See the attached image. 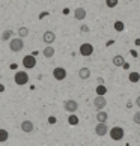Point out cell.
<instances>
[{"label":"cell","mask_w":140,"mask_h":146,"mask_svg":"<svg viewBox=\"0 0 140 146\" xmlns=\"http://www.w3.org/2000/svg\"><path fill=\"white\" fill-rule=\"evenodd\" d=\"M9 48H11V51H14V53H20L21 50L24 48V41H23V38H14V39H9Z\"/></svg>","instance_id":"6da1fadb"},{"label":"cell","mask_w":140,"mask_h":146,"mask_svg":"<svg viewBox=\"0 0 140 146\" xmlns=\"http://www.w3.org/2000/svg\"><path fill=\"white\" fill-rule=\"evenodd\" d=\"M109 134H110V137L111 140H115V142H119V140L123 139V128L121 127H113L111 129H109Z\"/></svg>","instance_id":"7a4b0ae2"},{"label":"cell","mask_w":140,"mask_h":146,"mask_svg":"<svg viewBox=\"0 0 140 146\" xmlns=\"http://www.w3.org/2000/svg\"><path fill=\"white\" fill-rule=\"evenodd\" d=\"M15 83H17L18 86H24L26 83H29V75L26 71H17V74H15Z\"/></svg>","instance_id":"3957f363"},{"label":"cell","mask_w":140,"mask_h":146,"mask_svg":"<svg viewBox=\"0 0 140 146\" xmlns=\"http://www.w3.org/2000/svg\"><path fill=\"white\" fill-rule=\"evenodd\" d=\"M53 77H54L57 82H62V80L66 78V69L62 68V66H57L53 69Z\"/></svg>","instance_id":"277c9868"},{"label":"cell","mask_w":140,"mask_h":146,"mask_svg":"<svg viewBox=\"0 0 140 146\" xmlns=\"http://www.w3.org/2000/svg\"><path fill=\"white\" fill-rule=\"evenodd\" d=\"M92 53H94V45L92 44H89V42H84V44L80 45V54L82 56H92Z\"/></svg>","instance_id":"5b68a950"},{"label":"cell","mask_w":140,"mask_h":146,"mask_svg":"<svg viewBox=\"0 0 140 146\" xmlns=\"http://www.w3.org/2000/svg\"><path fill=\"white\" fill-rule=\"evenodd\" d=\"M63 107H65V110L68 113H75L78 110V102L74 101V100H68V101L63 102Z\"/></svg>","instance_id":"8992f818"},{"label":"cell","mask_w":140,"mask_h":146,"mask_svg":"<svg viewBox=\"0 0 140 146\" xmlns=\"http://www.w3.org/2000/svg\"><path fill=\"white\" fill-rule=\"evenodd\" d=\"M107 133H109V127H107V123L105 122H98V125L95 127V134H96V136L103 137V136H105Z\"/></svg>","instance_id":"52a82bcc"},{"label":"cell","mask_w":140,"mask_h":146,"mask_svg":"<svg viewBox=\"0 0 140 146\" xmlns=\"http://www.w3.org/2000/svg\"><path fill=\"white\" fill-rule=\"evenodd\" d=\"M94 106H95V109H96V110H103L104 107L107 106L105 96H104V95H98V96H96V98L94 100Z\"/></svg>","instance_id":"ba28073f"},{"label":"cell","mask_w":140,"mask_h":146,"mask_svg":"<svg viewBox=\"0 0 140 146\" xmlns=\"http://www.w3.org/2000/svg\"><path fill=\"white\" fill-rule=\"evenodd\" d=\"M23 66L26 69H32L36 66V59L33 56H24L23 57Z\"/></svg>","instance_id":"9c48e42d"},{"label":"cell","mask_w":140,"mask_h":146,"mask_svg":"<svg viewBox=\"0 0 140 146\" xmlns=\"http://www.w3.org/2000/svg\"><path fill=\"white\" fill-rule=\"evenodd\" d=\"M42 41H44L47 45L53 44V42L56 41V35H54V32H51V30H47L45 33L42 35Z\"/></svg>","instance_id":"30bf717a"},{"label":"cell","mask_w":140,"mask_h":146,"mask_svg":"<svg viewBox=\"0 0 140 146\" xmlns=\"http://www.w3.org/2000/svg\"><path fill=\"white\" fill-rule=\"evenodd\" d=\"M35 129V125H33V122L29 121V119H26V121L21 122V131H24V133H32Z\"/></svg>","instance_id":"8fae6325"},{"label":"cell","mask_w":140,"mask_h":146,"mask_svg":"<svg viewBox=\"0 0 140 146\" xmlns=\"http://www.w3.org/2000/svg\"><path fill=\"white\" fill-rule=\"evenodd\" d=\"M74 17H75V20H84L86 18V9L84 8H77L74 11Z\"/></svg>","instance_id":"7c38bea8"},{"label":"cell","mask_w":140,"mask_h":146,"mask_svg":"<svg viewBox=\"0 0 140 146\" xmlns=\"http://www.w3.org/2000/svg\"><path fill=\"white\" fill-rule=\"evenodd\" d=\"M78 77L82 78V80H88L90 77V69L89 68H82L78 71Z\"/></svg>","instance_id":"4fadbf2b"},{"label":"cell","mask_w":140,"mask_h":146,"mask_svg":"<svg viewBox=\"0 0 140 146\" xmlns=\"http://www.w3.org/2000/svg\"><path fill=\"white\" fill-rule=\"evenodd\" d=\"M107 119H109V115L103 110H98V113H96V121L98 122H107Z\"/></svg>","instance_id":"5bb4252c"},{"label":"cell","mask_w":140,"mask_h":146,"mask_svg":"<svg viewBox=\"0 0 140 146\" xmlns=\"http://www.w3.org/2000/svg\"><path fill=\"white\" fill-rule=\"evenodd\" d=\"M123 63H125V59H123L121 54H116L115 57H113V65H115V66H122Z\"/></svg>","instance_id":"9a60e30c"},{"label":"cell","mask_w":140,"mask_h":146,"mask_svg":"<svg viewBox=\"0 0 140 146\" xmlns=\"http://www.w3.org/2000/svg\"><path fill=\"white\" fill-rule=\"evenodd\" d=\"M42 54H44V57H53L54 56V48L53 47H45L44 48V51H42Z\"/></svg>","instance_id":"2e32d148"},{"label":"cell","mask_w":140,"mask_h":146,"mask_svg":"<svg viewBox=\"0 0 140 146\" xmlns=\"http://www.w3.org/2000/svg\"><path fill=\"white\" fill-rule=\"evenodd\" d=\"M128 78H130V82H131V83H139V80H140V74H139V72H136V71H133V72H130Z\"/></svg>","instance_id":"e0dca14e"},{"label":"cell","mask_w":140,"mask_h":146,"mask_svg":"<svg viewBox=\"0 0 140 146\" xmlns=\"http://www.w3.org/2000/svg\"><path fill=\"white\" fill-rule=\"evenodd\" d=\"M8 139H9V133L6 131V129L0 128V143H5Z\"/></svg>","instance_id":"ac0fdd59"},{"label":"cell","mask_w":140,"mask_h":146,"mask_svg":"<svg viewBox=\"0 0 140 146\" xmlns=\"http://www.w3.org/2000/svg\"><path fill=\"white\" fill-rule=\"evenodd\" d=\"M12 35H14V32L11 30V29H8V30H5L3 33H2V41H9L11 38H12Z\"/></svg>","instance_id":"d6986e66"},{"label":"cell","mask_w":140,"mask_h":146,"mask_svg":"<svg viewBox=\"0 0 140 146\" xmlns=\"http://www.w3.org/2000/svg\"><path fill=\"white\" fill-rule=\"evenodd\" d=\"M18 36H20V38L29 36V29H27V27H24V26H21V27L18 29Z\"/></svg>","instance_id":"ffe728a7"},{"label":"cell","mask_w":140,"mask_h":146,"mask_svg":"<svg viewBox=\"0 0 140 146\" xmlns=\"http://www.w3.org/2000/svg\"><path fill=\"white\" fill-rule=\"evenodd\" d=\"M68 123H69V125H77V123H78V117L75 116L74 113H71L69 117H68Z\"/></svg>","instance_id":"44dd1931"},{"label":"cell","mask_w":140,"mask_h":146,"mask_svg":"<svg viewBox=\"0 0 140 146\" xmlns=\"http://www.w3.org/2000/svg\"><path fill=\"white\" fill-rule=\"evenodd\" d=\"M117 3H119V0H105L107 8H116Z\"/></svg>","instance_id":"7402d4cb"},{"label":"cell","mask_w":140,"mask_h":146,"mask_svg":"<svg viewBox=\"0 0 140 146\" xmlns=\"http://www.w3.org/2000/svg\"><path fill=\"white\" fill-rule=\"evenodd\" d=\"M105 92H107V88H105V86H103V83L96 88V94H98V95H104Z\"/></svg>","instance_id":"603a6c76"},{"label":"cell","mask_w":140,"mask_h":146,"mask_svg":"<svg viewBox=\"0 0 140 146\" xmlns=\"http://www.w3.org/2000/svg\"><path fill=\"white\" fill-rule=\"evenodd\" d=\"M115 29L117 32H122L123 30V23H122V21H116V23H115Z\"/></svg>","instance_id":"cb8c5ba5"},{"label":"cell","mask_w":140,"mask_h":146,"mask_svg":"<svg viewBox=\"0 0 140 146\" xmlns=\"http://www.w3.org/2000/svg\"><path fill=\"white\" fill-rule=\"evenodd\" d=\"M133 121H134V123H137V125H140V111H137L136 115H134Z\"/></svg>","instance_id":"d4e9b609"},{"label":"cell","mask_w":140,"mask_h":146,"mask_svg":"<svg viewBox=\"0 0 140 146\" xmlns=\"http://www.w3.org/2000/svg\"><path fill=\"white\" fill-rule=\"evenodd\" d=\"M57 122V119L54 117V116H50V117H48V123H56Z\"/></svg>","instance_id":"484cf974"},{"label":"cell","mask_w":140,"mask_h":146,"mask_svg":"<svg viewBox=\"0 0 140 146\" xmlns=\"http://www.w3.org/2000/svg\"><path fill=\"white\" fill-rule=\"evenodd\" d=\"M136 104H137V107H140V96H137V100H136Z\"/></svg>","instance_id":"4316f807"},{"label":"cell","mask_w":140,"mask_h":146,"mask_svg":"<svg viewBox=\"0 0 140 146\" xmlns=\"http://www.w3.org/2000/svg\"><path fill=\"white\" fill-rule=\"evenodd\" d=\"M89 29L88 27H86V26H82V32H88Z\"/></svg>","instance_id":"83f0119b"}]
</instances>
